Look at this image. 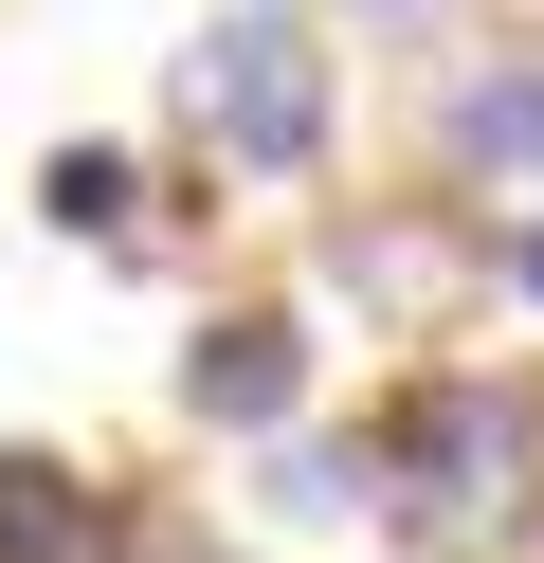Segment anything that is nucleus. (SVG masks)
Wrapping results in <instances>:
<instances>
[{
	"label": "nucleus",
	"instance_id": "1",
	"mask_svg": "<svg viewBox=\"0 0 544 563\" xmlns=\"http://www.w3.org/2000/svg\"><path fill=\"white\" fill-rule=\"evenodd\" d=\"M381 490L435 527V545H508L544 509V382L508 364H435L418 400L381 418Z\"/></svg>",
	"mask_w": 544,
	"mask_h": 563
},
{
	"label": "nucleus",
	"instance_id": "2",
	"mask_svg": "<svg viewBox=\"0 0 544 563\" xmlns=\"http://www.w3.org/2000/svg\"><path fill=\"white\" fill-rule=\"evenodd\" d=\"M181 128H200L236 183H290V164L326 146V37L290 0H236V19L181 55Z\"/></svg>",
	"mask_w": 544,
	"mask_h": 563
},
{
	"label": "nucleus",
	"instance_id": "3",
	"mask_svg": "<svg viewBox=\"0 0 544 563\" xmlns=\"http://www.w3.org/2000/svg\"><path fill=\"white\" fill-rule=\"evenodd\" d=\"M181 400H200L218 437H273V418L309 400V328H290V309H236V328H200V345H181Z\"/></svg>",
	"mask_w": 544,
	"mask_h": 563
},
{
	"label": "nucleus",
	"instance_id": "4",
	"mask_svg": "<svg viewBox=\"0 0 544 563\" xmlns=\"http://www.w3.org/2000/svg\"><path fill=\"white\" fill-rule=\"evenodd\" d=\"M0 563H127V509L73 454H0Z\"/></svg>",
	"mask_w": 544,
	"mask_h": 563
},
{
	"label": "nucleus",
	"instance_id": "5",
	"mask_svg": "<svg viewBox=\"0 0 544 563\" xmlns=\"http://www.w3.org/2000/svg\"><path fill=\"white\" fill-rule=\"evenodd\" d=\"M435 128H454V183H508V219L544 200V74H526V55H508V74H454Z\"/></svg>",
	"mask_w": 544,
	"mask_h": 563
},
{
	"label": "nucleus",
	"instance_id": "6",
	"mask_svg": "<svg viewBox=\"0 0 544 563\" xmlns=\"http://www.w3.org/2000/svg\"><path fill=\"white\" fill-rule=\"evenodd\" d=\"M273 509H290V527H345V509H381V454H326V437H290V454H273Z\"/></svg>",
	"mask_w": 544,
	"mask_h": 563
},
{
	"label": "nucleus",
	"instance_id": "7",
	"mask_svg": "<svg viewBox=\"0 0 544 563\" xmlns=\"http://www.w3.org/2000/svg\"><path fill=\"white\" fill-rule=\"evenodd\" d=\"M36 219L55 236H127V146H55L36 164Z\"/></svg>",
	"mask_w": 544,
	"mask_h": 563
},
{
	"label": "nucleus",
	"instance_id": "8",
	"mask_svg": "<svg viewBox=\"0 0 544 563\" xmlns=\"http://www.w3.org/2000/svg\"><path fill=\"white\" fill-rule=\"evenodd\" d=\"M490 273H508L526 309H544V200H526V236H490Z\"/></svg>",
	"mask_w": 544,
	"mask_h": 563
}]
</instances>
